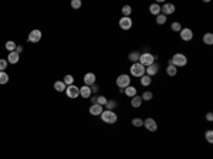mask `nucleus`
I'll return each instance as SVG.
<instances>
[{
	"mask_svg": "<svg viewBox=\"0 0 213 159\" xmlns=\"http://www.w3.org/2000/svg\"><path fill=\"white\" fill-rule=\"evenodd\" d=\"M41 36H43V34H41V31L40 30H31V31H30V34H29V37H27V40L30 41V43H38V41L41 40Z\"/></svg>",
	"mask_w": 213,
	"mask_h": 159,
	"instance_id": "nucleus-11",
	"label": "nucleus"
},
{
	"mask_svg": "<svg viewBox=\"0 0 213 159\" xmlns=\"http://www.w3.org/2000/svg\"><path fill=\"white\" fill-rule=\"evenodd\" d=\"M106 101H108V99H106L104 95H99V97H97V104H98V105H103L104 107L106 104Z\"/></svg>",
	"mask_w": 213,
	"mask_h": 159,
	"instance_id": "nucleus-35",
	"label": "nucleus"
},
{
	"mask_svg": "<svg viewBox=\"0 0 213 159\" xmlns=\"http://www.w3.org/2000/svg\"><path fill=\"white\" fill-rule=\"evenodd\" d=\"M80 95H81L82 98H90L91 97V87H87V85H84V87H81L80 88Z\"/></svg>",
	"mask_w": 213,
	"mask_h": 159,
	"instance_id": "nucleus-16",
	"label": "nucleus"
},
{
	"mask_svg": "<svg viewBox=\"0 0 213 159\" xmlns=\"http://www.w3.org/2000/svg\"><path fill=\"white\" fill-rule=\"evenodd\" d=\"M151 82H152V77H149V75H146V74H143L142 77H141V85L142 87L151 85Z\"/></svg>",
	"mask_w": 213,
	"mask_h": 159,
	"instance_id": "nucleus-22",
	"label": "nucleus"
},
{
	"mask_svg": "<svg viewBox=\"0 0 213 159\" xmlns=\"http://www.w3.org/2000/svg\"><path fill=\"white\" fill-rule=\"evenodd\" d=\"M9 82V74L6 71H0V84H7Z\"/></svg>",
	"mask_w": 213,
	"mask_h": 159,
	"instance_id": "nucleus-27",
	"label": "nucleus"
},
{
	"mask_svg": "<svg viewBox=\"0 0 213 159\" xmlns=\"http://www.w3.org/2000/svg\"><path fill=\"white\" fill-rule=\"evenodd\" d=\"M166 74H168L169 77H175L178 74V68L172 64H168V67H166Z\"/></svg>",
	"mask_w": 213,
	"mask_h": 159,
	"instance_id": "nucleus-21",
	"label": "nucleus"
},
{
	"mask_svg": "<svg viewBox=\"0 0 213 159\" xmlns=\"http://www.w3.org/2000/svg\"><path fill=\"white\" fill-rule=\"evenodd\" d=\"M129 73H131L132 77L141 78L145 74V67H143L141 63H132L131 68H129Z\"/></svg>",
	"mask_w": 213,
	"mask_h": 159,
	"instance_id": "nucleus-5",
	"label": "nucleus"
},
{
	"mask_svg": "<svg viewBox=\"0 0 213 159\" xmlns=\"http://www.w3.org/2000/svg\"><path fill=\"white\" fill-rule=\"evenodd\" d=\"M99 117H101V119H103V122L108 124V125H112V124H115L117 121H118V115L115 114L114 111L104 110L103 114L99 115Z\"/></svg>",
	"mask_w": 213,
	"mask_h": 159,
	"instance_id": "nucleus-2",
	"label": "nucleus"
},
{
	"mask_svg": "<svg viewBox=\"0 0 213 159\" xmlns=\"http://www.w3.org/2000/svg\"><path fill=\"white\" fill-rule=\"evenodd\" d=\"M121 12H122V17H131L132 14V7L129 4H125L122 9H121Z\"/></svg>",
	"mask_w": 213,
	"mask_h": 159,
	"instance_id": "nucleus-23",
	"label": "nucleus"
},
{
	"mask_svg": "<svg viewBox=\"0 0 213 159\" xmlns=\"http://www.w3.org/2000/svg\"><path fill=\"white\" fill-rule=\"evenodd\" d=\"M143 127L146 128L149 132H155L158 129V124H156V121L153 118H146L143 121Z\"/></svg>",
	"mask_w": 213,
	"mask_h": 159,
	"instance_id": "nucleus-8",
	"label": "nucleus"
},
{
	"mask_svg": "<svg viewBox=\"0 0 213 159\" xmlns=\"http://www.w3.org/2000/svg\"><path fill=\"white\" fill-rule=\"evenodd\" d=\"M64 84H66L67 87H68V85H73V84H74V77H73V75L67 74L66 77H64Z\"/></svg>",
	"mask_w": 213,
	"mask_h": 159,
	"instance_id": "nucleus-32",
	"label": "nucleus"
},
{
	"mask_svg": "<svg viewBox=\"0 0 213 159\" xmlns=\"http://www.w3.org/2000/svg\"><path fill=\"white\" fill-rule=\"evenodd\" d=\"M124 92H125V95L127 97H135V95H138L136 94V88L135 87H132V85H129V87H127L125 90H124Z\"/></svg>",
	"mask_w": 213,
	"mask_h": 159,
	"instance_id": "nucleus-20",
	"label": "nucleus"
},
{
	"mask_svg": "<svg viewBox=\"0 0 213 159\" xmlns=\"http://www.w3.org/2000/svg\"><path fill=\"white\" fill-rule=\"evenodd\" d=\"M152 97H153V94H152L151 91H145L142 95H141V98H142V101H151Z\"/></svg>",
	"mask_w": 213,
	"mask_h": 159,
	"instance_id": "nucleus-31",
	"label": "nucleus"
},
{
	"mask_svg": "<svg viewBox=\"0 0 213 159\" xmlns=\"http://www.w3.org/2000/svg\"><path fill=\"white\" fill-rule=\"evenodd\" d=\"M139 57H141L139 51H131V53H129V60H131L132 63H138L139 61Z\"/></svg>",
	"mask_w": 213,
	"mask_h": 159,
	"instance_id": "nucleus-24",
	"label": "nucleus"
},
{
	"mask_svg": "<svg viewBox=\"0 0 213 159\" xmlns=\"http://www.w3.org/2000/svg\"><path fill=\"white\" fill-rule=\"evenodd\" d=\"M171 29H172V31L179 33L180 30H182V24H180L179 21H173L172 24H171Z\"/></svg>",
	"mask_w": 213,
	"mask_h": 159,
	"instance_id": "nucleus-30",
	"label": "nucleus"
},
{
	"mask_svg": "<svg viewBox=\"0 0 213 159\" xmlns=\"http://www.w3.org/2000/svg\"><path fill=\"white\" fill-rule=\"evenodd\" d=\"M132 125H134L135 128L143 127V119H141V118H134V119H132Z\"/></svg>",
	"mask_w": 213,
	"mask_h": 159,
	"instance_id": "nucleus-33",
	"label": "nucleus"
},
{
	"mask_svg": "<svg viewBox=\"0 0 213 159\" xmlns=\"http://www.w3.org/2000/svg\"><path fill=\"white\" fill-rule=\"evenodd\" d=\"M95 81H97V77H95L94 73H87L85 75H84V85L92 87L95 84Z\"/></svg>",
	"mask_w": 213,
	"mask_h": 159,
	"instance_id": "nucleus-13",
	"label": "nucleus"
},
{
	"mask_svg": "<svg viewBox=\"0 0 213 159\" xmlns=\"http://www.w3.org/2000/svg\"><path fill=\"white\" fill-rule=\"evenodd\" d=\"M166 20H168V17L165 16V14H162V13L156 16V23H158L159 26H164L165 23H166Z\"/></svg>",
	"mask_w": 213,
	"mask_h": 159,
	"instance_id": "nucleus-26",
	"label": "nucleus"
},
{
	"mask_svg": "<svg viewBox=\"0 0 213 159\" xmlns=\"http://www.w3.org/2000/svg\"><path fill=\"white\" fill-rule=\"evenodd\" d=\"M97 91H98V85H95V84H94V85L91 87V94H92V92H94V94H95Z\"/></svg>",
	"mask_w": 213,
	"mask_h": 159,
	"instance_id": "nucleus-40",
	"label": "nucleus"
},
{
	"mask_svg": "<svg viewBox=\"0 0 213 159\" xmlns=\"http://www.w3.org/2000/svg\"><path fill=\"white\" fill-rule=\"evenodd\" d=\"M179 34H180V38L183 41H190L193 38V31L189 27H185V29H182L179 31Z\"/></svg>",
	"mask_w": 213,
	"mask_h": 159,
	"instance_id": "nucleus-10",
	"label": "nucleus"
},
{
	"mask_svg": "<svg viewBox=\"0 0 213 159\" xmlns=\"http://www.w3.org/2000/svg\"><path fill=\"white\" fill-rule=\"evenodd\" d=\"M156 60H158V57H156L155 54H152V53H141V57H139V61H138V63H141V64L146 68L148 65L156 63Z\"/></svg>",
	"mask_w": 213,
	"mask_h": 159,
	"instance_id": "nucleus-3",
	"label": "nucleus"
},
{
	"mask_svg": "<svg viewBox=\"0 0 213 159\" xmlns=\"http://www.w3.org/2000/svg\"><path fill=\"white\" fill-rule=\"evenodd\" d=\"M203 43L208 44V45L213 44V34H212V33H206L205 36H203Z\"/></svg>",
	"mask_w": 213,
	"mask_h": 159,
	"instance_id": "nucleus-25",
	"label": "nucleus"
},
{
	"mask_svg": "<svg viewBox=\"0 0 213 159\" xmlns=\"http://www.w3.org/2000/svg\"><path fill=\"white\" fill-rule=\"evenodd\" d=\"M161 13H162V14H165L166 17H168L169 14H173V13H175V4H172V3H164L162 6H161Z\"/></svg>",
	"mask_w": 213,
	"mask_h": 159,
	"instance_id": "nucleus-7",
	"label": "nucleus"
},
{
	"mask_svg": "<svg viewBox=\"0 0 213 159\" xmlns=\"http://www.w3.org/2000/svg\"><path fill=\"white\" fill-rule=\"evenodd\" d=\"M158 71H159V64H158V63H153V64L148 65L146 68H145V74H146V75H149V77H153V75H156V74H158Z\"/></svg>",
	"mask_w": 213,
	"mask_h": 159,
	"instance_id": "nucleus-12",
	"label": "nucleus"
},
{
	"mask_svg": "<svg viewBox=\"0 0 213 159\" xmlns=\"http://www.w3.org/2000/svg\"><path fill=\"white\" fill-rule=\"evenodd\" d=\"M104 107H105V110H108V111H114V108L117 107V102H115L114 99H110V101H106V104Z\"/></svg>",
	"mask_w": 213,
	"mask_h": 159,
	"instance_id": "nucleus-29",
	"label": "nucleus"
},
{
	"mask_svg": "<svg viewBox=\"0 0 213 159\" xmlns=\"http://www.w3.org/2000/svg\"><path fill=\"white\" fill-rule=\"evenodd\" d=\"M206 121L212 122L213 121V112H208V114H206Z\"/></svg>",
	"mask_w": 213,
	"mask_h": 159,
	"instance_id": "nucleus-38",
	"label": "nucleus"
},
{
	"mask_svg": "<svg viewBox=\"0 0 213 159\" xmlns=\"http://www.w3.org/2000/svg\"><path fill=\"white\" fill-rule=\"evenodd\" d=\"M67 88V85L64 84V81H56L54 82V90L57 91V92H64Z\"/></svg>",
	"mask_w": 213,
	"mask_h": 159,
	"instance_id": "nucleus-19",
	"label": "nucleus"
},
{
	"mask_svg": "<svg viewBox=\"0 0 213 159\" xmlns=\"http://www.w3.org/2000/svg\"><path fill=\"white\" fill-rule=\"evenodd\" d=\"M16 53H17V54H21V53H23V45H17V47H16Z\"/></svg>",
	"mask_w": 213,
	"mask_h": 159,
	"instance_id": "nucleus-39",
	"label": "nucleus"
},
{
	"mask_svg": "<svg viewBox=\"0 0 213 159\" xmlns=\"http://www.w3.org/2000/svg\"><path fill=\"white\" fill-rule=\"evenodd\" d=\"M149 12H151V14H153V16H158V14H161V6H159V3H152L151 6H149Z\"/></svg>",
	"mask_w": 213,
	"mask_h": 159,
	"instance_id": "nucleus-18",
	"label": "nucleus"
},
{
	"mask_svg": "<svg viewBox=\"0 0 213 159\" xmlns=\"http://www.w3.org/2000/svg\"><path fill=\"white\" fill-rule=\"evenodd\" d=\"M103 105H98V104H92V105L90 107V114L91 115H94V117H98V115L103 114Z\"/></svg>",
	"mask_w": 213,
	"mask_h": 159,
	"instance_id": "nucleus-14",
	"label": "nucleus"
},
{
	"mask_svg": "<svg viewBox=\"0 0 213 159\" xmlns=\"http://www.w3.org/2000/svg\"><path fill=\"white\" fill-rule=\"evenodd\" d=\"M168 64H172V65H175L176 68H180V67H185V65L188 64V57L182 53H176L172 56V58L169 60Z\"/></svg>",
	"mask_w": 213,
	"mask_h": 159,
	"instance_id": "nucleus-1",
	"label": "nucleus"
},
{
	"mask_svg": "<svg viewBox=\"0 0 213 159\" xmlns=\"http://www.w3.org/2000/svg\"><path fill=\"white\" fill-rule=\"evenodd\" d=\"M16 47H17V44L14 43V41H7V43H6V50H7L9 53L16 51Z\"/></svg>",
	"mask_w": 213,
	"mask_h": 159,
	"instance_id": "nucleus-28",
	"label": "nucleus"
},
{
	"mask_svg": "<svg viewBox=\"0 0 213 159\" xmlns=\"http://www.w3.org/2000/svg\"><path fill=\"white\" fill-rule=\"evenodd\" d=\"M19 60H20V54H17L16 51H12V53H9V56H7V63H10V64H17V63H19Z\"/></svg>",
	"mask_w": 213,
	"mask_h": 159,
	"instance_id": "nucleus-15",
	"label": "nucleus"
},
{
	"mask_svg": "<svg viewBox=\"0 0 213 159\" xmlns=\"http://www.w3.org/2000/svg\"><path fill=\"white\" fill-rule=\"evenodd\" d=\"M117 87H118L119 90H125L127 87L131 85V75H128V74H121L118 75L117 78Z\"/></svg>",
	"mask_w": 213,
	"mask_h": 159,
	"instance_id": "nucleus-4",
	"label": "nucleus"
},
{
	"mask_svg": "<svg viewBox=\"0 0 213 159\" xmlns=\"http://www.w3.org/2000/svg\"><path fill=\"white\" fill-rule=\"evenodd\" d=\"M67 94V97L68 98H71V99H75L77 97H80V88H78L77 85H68L66 88V91H64Z\"/></svg>",
	"mask_w": 213,
	"mask_h": 159,
	"instance_id": "nucleus-6",
	"label": "nucleus"
},
{
	"mask_svg": "<svg viewBox=\"0 0 213 159\" xmlns=\"http://www.w3.org/2000/svg\"><path fill=\"white\" fill-rule=\"evenodd\" d=\"M205 136H206V141H208V142H209V143H213V131H212V129H208V131H206Z\"/></svg>",
	"mask_w": 213,
	"mask_h": 159,
	"instance_id": "nucleus-34",
	"label": "nucleus"
},
{
	"mask_svg": "<svg viewBox=\"0 0 213 159\" xmlns=\"http://www.w3.org/2000/svg\"><path fill=\"white\" fill-rule=\"evenodd\" d=\"M7 60H4V58H0V71H4V70L7 68Z\"/></svg>",
	"mask_w": 213,
	"mask_h": 159,
	"instance_id": "nucleus-37",
	"label": "nucleus"
},
{
	"mask_svg": "<svg viewBox=\"0 0 213 159\" xmlns=\"http://www.w3.org/2000/svg\"><path fill=\"white\" fill-rule=\"evenodd\" d=\"M81 6H82L81 0H73V2H71V7L73 9H80Z\"/></svg>",
	"mask_w": 213,
	"mask_h": 159,
	"instance_id": "nucleus-36",
	"label": "nucleus"
},
{
	"mask_svg": "<svg viewBox=\"0 0 213 159\" xmlns=\"http://www.w3.org/2000/svg\"><path fill=\"white\" fill-rule=\"evenodd\" d=\"M142 98H141V95H135V97L131 98V105L134 107V108H139L141 105H142Z\"/></svg>",
	"mask_w": 213,
	"mask_h": 159,
	"instance_id": "nucleus-17",
	"label": "nucleus"
},
{
	"mask_svg": "<svg viewBox=\"0 0 213 159\" xmlns=\"http://www.w3.org/2000/svg\"><path fill=\"white\" fill-rule=\"evenodd\" d=\"M118 23H119V27L122 30H129L132 27V24H134L131 17H121Z\"/></svg>",
	"mask_w": 213,
	"mask_h": 159,
	"instance_id": "nucleus-9",
	"label": "nucleus"
}]
</instances>
